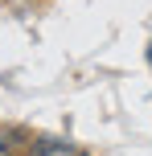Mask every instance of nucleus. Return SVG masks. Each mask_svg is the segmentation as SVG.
<instances>
[{
    "mask_svg": "<svg viewBox=\"0 0 152 156\" xmlns=\"http://www.w3.org/2000/svg\"><path fill=\"white\" fill-rule=\"evenodd\" d=\"M74 156H90V152H78V148H74Z\"/></svg>",
    "mask_w": 152,
    "mask_h": 156,
    "instance_id": "nucleus-1",
    "label": "nucleus"
}]
</instances>
